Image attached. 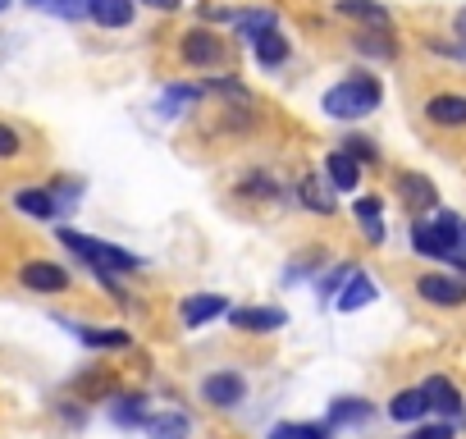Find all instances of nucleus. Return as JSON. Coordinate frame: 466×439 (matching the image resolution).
I'll list each match as a JSON object with an SVG mask.
<instances>
[{
	"label": "nucleus",
	"instance_id": "nucleus-1",
	"mask_svg": "<svg viewBox=\"0 0 466 439\" xmlns=\"http://www.w3.org/2000/svg\"><path fill=\"white\" fill-rule=\"evenodd\" d=\"M411 248L430 261H461L466 266V225L452 210H439L411 225Z\"/></svg>",
	"mask_w": 466,
	"mask_h": 439
},
{
	"label": "nucleus",
	"instance_id": "nucleus-2",
	"mask_svg": "<svg viewBox=\"0 0 466 439\" xmlns=\"http://www.w3.org/2000/svg\"><path fill=\"white\" fill-rule=\"evenodd\" d=\"M380 97H384L380 83L370 74H357V78H343V83H334L325 92V115H334V119H361V115L380 110Z\"/></svg>",
	"mask_w": 466,
	"mask_h": 439
},
{
	"label": "nucleus",
	"instance_id": "nucleus-3",
	"mask_svg": "<svg viewBox=\"0 0 466 439\" xmlns=\"http://www.w3.org/2000/svg\"><path fill=\"white\" fill-rule=\"evenodd\" d=\"M60 243H65L74 257H83L101 280H106L110 271H137V266H142V257H133V252H124V248H115V243H101V239L74 234V230H60Z\"/></svg>",
	"mask_w": 466,
	"mask_h": 439
},
{
	"label": "nucleus",
	"instance_id": "nucleus-4",
	"mask_svg": "<svg viewBox=\"0 0 466 439\" xmlns=\"http://www.w3.org/2000/svg\"><path fill=\"white\" fill-rule=\"evenodd\" d=\"M201 398L215 403V407H238V403L248 398V380H243L238 371H210V375L201 380Z\"/></svg>",
	"mask_w": 466,
	"mask_h": 439
},
{
	"label": "nucleus",
	"instance_id": "nucleus-5",
	"mask_svg": "<svg viewBox=\"0 0 466 439\" xmlns=\"http://www.w3.org/2000/svg\"><path fill=\"white\" fill-rule=\"evenodd\" d=\"M183 60L197 65V69L224 65V42H219L215 33H206V28H192V33L183 37Z\"/></svg>",
	"mask_w": 466,
	"mask_h": 439
},
{
	"label": "nucleus",
	"instance_id": "nucleus-6",
	"mask_svg": "<svg viewBox=\"0 0 466 439\" xmlns=\"http://www.w3.org/2000/svg\"><path fill=\"white\" fill-rule=\"evenodd\" d=\"M19 284H24L28 293H65V289H69V275H65V266L28 261V266L19 271Z\"/></svg>",
	"mask_w": 466,
	"mask_h": 439
},
{
	"label": "nucleus",
	"instance_id": "nucleus-7",
	"mask_svg": "<svg viewBox=\"0 0 466 439\" xmlns=\"http://www.w3.org/2000/svg\"><path fill=\"white\" fill-rule=\"evenodd\" d=\"M416 293L434 307H461L466 302V284L452 280V275H420L416 280Z\"/></svg>",
	"mask_w": 466,
	"mask_h": 439
},
{
	"label": "nucleus",
	"instance_id": "nucleus-8",
	"mask_svg": "<svg viewBox=\"0 0 466 439\" xmlns=\"http://www.w3.org/2000/svg\"><path fill=\"white\" fill-rule=\"evenodd\" d=\"M228 316H233V325L248 330V334H270V330H284L289 325V316L279 307H238V311H228Z\"/></svg>",
	"mask_w": 466,
	"mask_h": 439
},
{
	"label": "nucleus",
	"instance_id": "nucleus-9",
	"mask_svg": "<svg viewBox=\"0 0 466 439\" xmlns=\"http://www.w3.org/2000/svg\"><path fill=\"white\" fill-rule=\"evenodd\" d=\"M420 389H425V398H430V412H443L448 421H461V412H466V407H461V393L452 389V380H443V375H430Z\"/></svg>",
	"mask_w": 466,
	"mask_h": 439
},
{
	"label": "nucleus",
	"instance_id": "nucleus-10",
	"mask_svg": "<svg viewBox=\"0 0 466 439\" xmlns=\"http://www.w3.org/2000/svg\"><path fill=\"white\" fill-rule=\"evenodd\" d=\"M398 197H402V206L411 215H430L434 210V183L420 179V174H402L398 179Z\"/></svg>",
	"mask_w": 466,
	"mask_h": 439
},
{
	"label": "nucleus",
	"instance_id": "nucleus-11",
	"mask_svg": "<svg viewBox=\"0 0 466 439\" xmlns=\"http://www.w3.org/2000/svg\"><path fill=\"white\" fill-rule=\"evenodd\" d=\"M224 311H228L224 293H192V298L183 302V325H187V330H201L206 321H215V316H224Z\"/></svg>",
	"mask_w": 466,
	"mask_h": 439
},
{
	"label": "nucleus",
	"instance_id": "nucleus-12",
	"mask_svg": "<svg viewBox=\"0 0 466 439\" xmlns=\"http://www.w3.org/2000/svg\"><path fill=\"white\" fill-rule=\"evenodd\" d=\"M425 115H430V124H439V128H461V124H466V97H452V92L430 97V101H425Z\"/></svg>",
	"mask_w": 466,
	"mask_h": 439
},
{
	"label": "nucleus",
	"instance_id": "nucleus-13",
	"mask_svg": "<svg viewBox=\"0 0 466 439\" xmlns=\"http://www.w3.org/2000/svg\"><path fill=\"white\" fill-rule=\"evenodd\" d=\"M142 430H147V439H187L192 421H187V412H156L142 421Z\"/></svg>",
	"mask_w": 466,
	"mask_h": 439
},
{
	"label": "nucleus",
	"instance_id": "nucleus-14",
	"mask_svg": "<svg viewBox=\"0 0 466 439\" xmlns=\"http://www.w3.org/2000/svg\"><path fill=\"white\" fill-rule=\"evenodd\" d=\"M325 174H329V183H334V188L352 192V188L361 183V160H357V156H348V151H329Z\"/></svg>",
	"mask_w": 466,
	"mask_h": 439
},
{
	"label": "nucleus",
	"instance_id": "nucleus-15",
	"mask_svg": "<svg viewBox=\"0 0 466 439\" xmlns=\"http://www.w3.org/2000/svg\"><path fill=\"white\" fill-rule=\"evenodd\" d=\"M87 15L101 28H128L133 24V0H87Z\"/></svg>",
	"mask_w": 466,
	"mask_h": 439
},
{
	"label": "nucleus",
	"instance_id": "nucleus-16",
	"mask_svg": "<svg viewBox=\"0 0 466 439\" xmlns=\"http://www.w3.org/2000/svg\"><path fill=\"white\" fill-rule=\"evenodd\" d=\"M15 206H19L24 215H33V220H56V215H60V201H56L46 188H24V192L15 197Z\"/></svg>",
	"mask_w": 466,
	"mask_h": 439
},
{
	"label": "nucleus",
	"instance_id": "nucleus-17",
	"mask_svg": "<svg viewBox=\"0 0 466 439\" xmlns=\"http://www.w3.org/2000/svg\"><path fill=\"white\" fill-rule=\"evenodd\" d=\"M366 302H375V280L370 275H348L343 280V293H339V311H357V307H366Z\"/></svg>",
	"mask_w": 466,
	"mask_h": 439
},
{
	"label": "nucleus",
	"instance_id": "nucleus-18",
	"mask_svg": "<svg viewBox=\"0 0 466 439\" xmlns=\"http://www.w3.org/2000/svg\"><path fill=\"white\" fill-rule=\"evenodd\" d=\"M425 412H430L425 389H402V393H393V403H389V416H393V421H420Z\"/></svg>",
	"mask_w": 466,
	"mask_h": 439
},
{
	"label": "nucleus",
	"instance_id": "nucleus-19",
	"mask_svg": "<svg viewBox=\"0 0 466 439\" xmlns=\"http://www.w3.org/2000/svg\"><path fill=\"white\" fill-rule=\"evenodd\" d=\"M370 421V403L366 398H334L329 403V425H366Z\"/></svg>",
	"mask_w": 466,
	"mask_h": 439
},
{
	"label": "nucleus",
	"instance_id": "nucleus-20",
	"mask_svg": "<svg viewBox=\"0 0 466 439\" xmlns=\"http://www.w3.org/2000/svg\"><path fill=\"white\" fill-rule=\"evenodd\" d=\"M270 439H334L329 421H284L270 430Z\"/></svg>",
	"mask_w": 466,
	"mask_h": 439
},
{
	"label": "nucleus",
	"instance_id": "nucleus-21",
	"mask_svg": "<svg viewBox=\"0 0 466 439\" xmlns=\"http://www.w3.org/2000/svg\"><path fill=\"white\" fill-rule=\"evenodd\" d=\"M252 51H257V60H261L266 69H275V65H284V60H289V37H284L279 28H270L266 37H257V42H252Z\"/></svg>",
	"mask_w": 466,
	"mask_h": 439
},
{
	"label": "nucleus",
	"instance_id": "nucleus-22",
	"mask_svg": "<svg viewBox=\"0 0 466 439\" xmlns=\"http://www.w3.org/2000/svg\"><path fill=\"white\" fill-rule=\"evenodd\" d=\"M339 15L361 19V24H375V28H389V10L375 5V0H339Z\"/></svg>",
	"mask_w": 466,
	"mask_h": 439
},
{
	"label": "nucleus",
	"instance_id": "nucleus-23",
	"mask_svg": "<svg viewBox=\"0 0 466 439\" xmlns=\"http://www.w3.org/2000/svg\"><path fill=\"white\" fill-rule=\"evenodd\" d=\"M78 339H83L87 348H128V343H133L128 330H96V325H83Z\"/></svg>",
	"mask_w": 466,
	"mask_h": 439
},
{
	"label": "nucleus",
	"instance_id": "nucleus-24",
	"mask_svg": "<svg viewBox=\"0 0 466 439\" xmlns=\"http://www.w3.org/2000/svg\"><path fill=\"white\" fill-rule=\"evenodd\" d=\"M110 416H115L119 425H142V421H147V398H142V393H124V398L110 407Z\"/></svg>",
	"mask_w": 466,
	"mask_h": 439
},
{
	"label": "nucleus",
	"instance_id": "nucleus-25",
	"mask_svg": "<svg viewBox=\"0 0 466 439\" xmlns=\"http://www.w3.org/2000/svg\"><path fill=\"white\" fill-rule=\"evenodd\" d=\"M270 28H279L270 10H252V15L238 19V37H243V42H257V37H266Z\"/></svg>",
	"mask_w": 466,
	"mask_h": 439
},
{
	"label": "nucleus",
	"instance_id": "nucleus-26",
	"mask_svg": "<svg viewBox=\"0 0 466 439\" xmlns=\"http://www.w3.org/2000/svg\"><path fill=\"white\" fill-rule=\"evenodd\" d=\"M380 197H357V215H361V225H366V234H370V243H380L384 239V225H380Z\"/></svg>",
	"mask_w": 466,
	"mask_h": 439
},
{
	"label": "nucleus",
	"instance_id": "nucleus-27",
	"mask_svg": "<svg viewBox=\"0 0 466 439\" xmlns=\"http://www.w3.org/2000/svg\"><path fill=\"white\" fill-rule=\"evenodd\" d=\"M201 97V87H169L160 97V115H183V106H192Z\"/></svg>",
	"mask_w": 466,
	"mask_h": 439
},
{
	"label": "nucleus",
	"instance_id": "nucleus-28",
	"mask_svg": "<svg viewBox=\"0 0 466 439\" xmlns=\"http://www.w3.org/2000/svg\"><path fill=\"white\" fill-rule=\"evenodd\" d=\"M302 201H307L311 210H320V215H329V210H334V197H329L325 188H316V179H307V183H302Z\"/></svg>",
	"mask_w": 466,
	"mask_h": 439
},
{
	"label": "nucleus",
	"instance_id": "nucleus-29",
	"mask_svg": "<svg viewBox=\"0 0 466 439\" xmlns=\"http://www.w3.org/2000/svg\"><path fill=\"white\" fill-rule=\"evenodd\" d=\"M357 46H361V51H370V56H393V51H398V42H393L389 33H370V37H361Z\"/></svg>",
	"mask_w": 466,
	"mask_h": 439
},
{
	"label": "nucleus",
	"instance_id": "nucleus-30",
	"mask_svg": "<svg viewBox=\"0 0 466 439\" xmlns=\"http://www.w3.org/2000/svg\"><path fill=\"white\" fill-rule=\"evenodd\" d=\"M457 430L448 425V421H434V425H420V430H411L407 439H452Z\"/></svg>",
	"mask_w": 466,
	"mask_h": 439
},
{
	"label": "nucleus",
	"instance_id": "nucleus-31",
	"mask_svg": "<svg viewBox=\"0 0 466 439\" xmlns=\"http://www.w3.org/2000/svg\"><path fill=\"white\" fill-rule=\"evenodd\" d=\"M10 156H19V133L10 124H0V160H10Z\"/></svg>",
	"mask_w": 466,
	"mask_h": 439
},
{
	"label": "nucleus",
	"instance_id": "nucleus-32",
	"mask_svg": "<svg viewBox=\"0 0 466 439\" xmlns=\"http://www.w3.org/2000/svg\"><path fill=\"white\" fill-rule=\"evenodd\" d=\"M343 151H348V156H357V160H375V142H366V138L343 142Z\"/></svg>",
	"mask_w": 466,
	"mask_h": 439
},
{
	"label": "nucleus",
	"instance_id": "nucleus-33",
	"mask_svg": "<svg viewBox=\"0 0 466 439\" xmlns=\"http://www.w3.org/2000/svg\"><path fill=\"white\" fill-rule=\"evenodd\" d=\"M147 5H156V10H178V0H147Z\"/></svg>",
	"mask_w": 466,
	"mask_h": 439
},
{
	"label": "nucleus",
	"instance_id": "nucleus-34",
	"mask_svg": "<svg viewBox=\"0 0 466 439\" xmlns=\"http://www.w3.org/2000/svg\"><path fill=\"white\" fill-rule=\"evenodd\" d=\"M452 28H457V37H461V42H466V10H461V15H457V24H452Z\"/></svg>",
	"mask_w": 466,
	"mask_h": 439
},
{
	"label": "nucleus",
	"instance_id": "nucleus-35",
	"mask_svg": "<svg viewBox=\"0 0 466 439\" xmlns=\"http://www.w3.org/2000/svg\"><path fill=\"white\" fill-rule=\"evenodd\" d=\"M0 10H5V0H0Z\"/></svg>",
	"mask_w": 466,
	"mask_h": 439
}]
</instances>
